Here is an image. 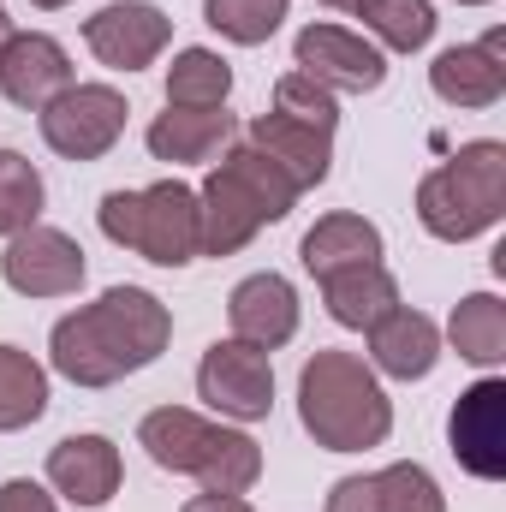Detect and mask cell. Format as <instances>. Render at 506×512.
<instances>
[{
    "label": "cell",
    "mask_w": 506,
    "mask_h": 512,
    "mask_svg": "<svg viewBox=\"0 0 506 512\" xmlns=\"http://www.w3.org/2000/svg\"><path fill=\"white\" fill-rule=\"evenodd\" d=\"M0 512H60V507H54V495L42 483L12 477V483H0Z\"/></svg>",
    "instance_id": "obj_31"
},
{
    "label": "cell",
    "mask_w": 506,
    "mask_h": 512,
    "mask_svg": "<svg viewBox=\"0 0 506 512\" xmlns=\"http://www.w3.org/2000/svg\"><path fill=\"white\" fill-rule=\"evenodd\" d=\"M90 262H84V245L60 227H24L6 239V256H0V280L18 292V298H72L84 286Z\"/></svg>",
    "instance_id": "obj_9"
},
{
    "label": "cell",
    "mask_w": 506,
    "mask_h": 512,
    "mask_svg": "<svg viewBox=\"0 0 506 512\" xmlns=\"http://www.w3.org/2000/svg\"><path fill=\"white\" fill-rule=\"evenodd\" d=\"M42 411H48V370L30 352L0 346V435L30 429Z\"/></svg>",
    "instance_id": "obj_25"
},
{
    "label": "cell",
    "mask_w": 506,
    "mask_h": 512,
    "mask_svg": "<svg viewBox=\"0 0 506 512\" xmlns=\"http://www.w3.org/2000/svg\"><path fill=\"white\" fill-rule=\"evenodd\" d=\"M227 322H233V340H245V346H262V352L286 346L298 334V292H292V280L274 274V268L239 280L233 298H227Z\"/></svg>",
    "instance_id": "obj_17"
},
{
    "label": "cell",
    "mask_w": 506,
    "mask_h": 512,
    "mask_svg": "<svg viewBox=\"0 0 506 512\" xmlns=\"http://www.w3.org/2000/svg\"><path fill=\"white\" fill-rule=\"evenodd\" d=\"M292 66L334 96H370L387 84V54L346 24H304L292 36Z\"/></svg>",
    "instance_id": "obj_7"
},
{
    "label": "cell",
    "mask_w": 506,
    "mask_h": 512,
    "mask_svg": "<svg viewBox=\"0 0 506 512\" xmlns=\"http://www.w3.org/2000/svg\"><path fill=\"white\" fill-rule=\"evenodd\" d=\"M84 42L108 72H143L173 42V18L149 0H114L96 18H84Z\"/></svg>",
    "instance_id": "obj_11"
},
{
    "label": "cell",
    "mask_w": 506,
    "mask_h": 512,
    "mask_svg": "<svg viewBox=\"0 0 506 512\" xmlns=\"http://www.w3.org/2000/svg\"><path fill=\"white\" fill-rule=\"evenodd\" d=\"M197 399L233 423H262L274 411V358L245 340H215L197 364Z\"/></svg>",
    "instance_id": "obj_8"
},
{
    "label": "cell",
    "mask_w": 506,
    "mask_h": 512,
    "mask_svg": "<svg viewBox=\"0 0 506 512\" xmlns=\"http://www.w3.org/2000/svg\"><path fill=\"white\" fill-rule=\"evenodd\" d=\"M179 512H256L245 495H191Z\"/></svg>",
    "instance_id": "obj_32"
},
{
    "label": "cell",
    "mask_w": 506,
    "mask_h": 512,
    "mask_svg": "<svg viewBox=\"0 0 506 512\" xmlns=\"http://www.w3.org/2000/svg\"><path fill=\"white\" fill-rule=\"evenodd\" d=\"M173 340V310L149 286H108L96 304H78L48 334V364L72 387H114L149 370Z\"/></svg>",
    "instance_id": "obj_1"
},
{
    "label": "cell",
    "mask_w": 506,
    "mask_h": 512,
    "mask_svg": "<svg viewBox=\"0 0 506 512\" xmlns=\"http://www.w3.org/2000/svg\"><path fill=\"white\" fill-rule=\"evenodd\" d=\"M48 483L72 501V507H108L126 483V465H120V447L108 435H66L54 453H48Z\"/></svg>",
    "instance_id": "obj_16"
},
{
    "label": "cell",
    "mask_w": 506,
    "mask_h": 512,
    "mask_svg": "<svg viewBox=\"0 0 506 512\" xmlns=\"http://www.w3.org/2000/svg\"><path fill=\"white\" fill-rule=\"evenodd\" d=\"M245 143L262 149L298 191H316L322 179H328V167H334V131H316V126H298V120H286V114H256L251 131H245Z\"/></svg>",
    "instance_id": "obj_18"
},
{
    "label": "cell",
    "mask_w": 506,
    "mask_h": 512,
    "mask_svg": "<svg viewBox=\"0 0 506 512\" xmlns=\"http://www.w3.org/2000/svg\"><path fill=\"white\" fill-rule=\"evenodd\" d=\"M126 96L114 84H72L60 90L36 120H42V143L66 161H102L120 137H126Z\"/></svg>",
    "instance_id": "obj_6"
},
{
    "label": "cell",
    "mask_w": 506,
    "mask_h": 512,
    "mask_svg": "<svg viewBox=\"0 0 506 512\" xmlns=\"http://www.w3.org/2000/svg\"><path fill=\"white\" fill-rule=\"evenodd\" d=\"M72 54L48 36V30H12L0 48V96L12 108L42 114L60 90H72Z\"/></svg>",
    "instance_id": "obj_12"
},
{
    "label": "cell",
    "mask_w": 506,
    "mask_h": 512,
    "mask_svg": "<svg viewBox=\"0 0 506 512\" xmlns=\"http://www.w3.org/2000/svg\"><path fill=\"white\" fill-rule=\"evenodd\" d=\"M42 203H48V185H42L36 161L18 155V149H0V239L36 227Z\"/></svg>",
    "instance_id": "obj_28"
},
{
    "label": "cell",
    "mask_w": 506,
    "mask_h": 512,
    "mask_svg": "<svg viewBox=\"0 0 506 512\" xmlns=\"http://www.w3.org/2000/svg\"><path fill=\"white\" fill-rule=\"evenodd\" d=\"M459 6H489V0H459Z\"/></svg>",
    "instance_id": "obj_36"
},
{
    "label": "cell",
    "mask_w": 506,
    "mask_h": 512,
    "mask_svg": "<svg viewBox=\"0 0 506 512\" xmlns=\"http://www.w3.org/2000/svg\"><path fill=\"white\" fill-rule=\"evenodd\" d=\"M256 477H262V447L245 429H215V447L197 471L203 495H245V489H256Z\"/></svg>",
    "instance_id": "obj_27"
},
{
    "label": "cell",
    "mask_w": 506,
    "mask_h": 512,
    "mask_svg": "<svg viewBox=\"0 0 506 512\" xmlns=\"http://www.w3.org/2000/svg\"><path fill=\"white\" fill-rule=\"evenodd\" d=\"M30 6H42V12H54V6H72V0H30Z\"/></svg>",
    "instance_id": "obj_34"
},
{
    "label": "cell",
    "mask_w": 506,
    "mask_h": 512,
    "mask_svg": "<svg viewBox=\"0 0 506 512\" xmlns=\"http://www.w3.org/2000/svg\"><path fill=\"white\" fill-rule=\"evenodd\" d=\"M429 90L447 108H495L506 96V54H501V30H489L483 42H459L447 54H435L429 66Z\"/></svg>",
    "instance_id": "obj_14"
},
{
    "label": "cell",
    "mask_w": 506,
    "mask_h": 512,
    "mask_svg": "<svg viewBox=\"0 0 506 512\" xmlns=\"http://www.w3.org/2000/svg\"><path fill=\"white\" fill-rule=\"evenodd\" d=\"M447 340L465 364L477 370H495L506 358V304L495 292H471L453 304V322H447Z\"/></svg>",
    "instance_id": "obj_23"
},
{
    "label": "cell",
    "mask_w": 506,
    "mask_h": 512,
    "mask_svg": "<svg viewBox=\"0 0 506 512\" xmlns=\"http://www.w3.org/2000/svg\"><path fill=\"white\" fill-rule=\"evenodd\" d=\"M292 203H298V185H292L262 149L233 143V149L209 167V179H203V191H197L203 256L245 251L262 227H274V221L292 215Z\"/></svg>",
    "instance_id": "obj_3"
},
{
    "label": "cell",
    "mask_w": 506,
    "mask_h": 512,
    "mask_svg": "<svg viewBox=\"0 0 506 512\" xmlns=\"http://www.w3.org/2000/svg\"><path fill=\"white\" fill-rule=\"evenodd\" d=\"M435 364H441V328H435L423 310L393 304L376 328H370V370H376V376L423 382Z\"/></svg>",
    "instance_id": "obj_19"
},
{
    "label": "cell",
    "mask_w": 506,
    "mask_h": 512,
    "mask_svg": "<svg viewBox=\"0 0 506 512\" xmlns=\"http://www.w3.org/2000/svg\"><path fill=\"white\" fill-rule=\"evenodd\" d=\"M352 12L364 18L376 48H393V54H417L435 36V6L429 0H358Z\"/></svg>",
    "instance_id": "obj_26"
},
{
    "label": "cell",
    "mask_w": 506,
    "mask_h": 512,
    "mask_svg": "<svg viewBox=\"0 0 506 512\" xmlns=\"http://www.w3.org/2000/svg\"><path fill=\"white\" fill-rule=\"evenodd\" d=\"M215 429H221V423L197 417L191 405H155V411L137 423V447H143L161 471L197 477L203 459H209V447H215Z\"/></svg>",
    "instance_id": "obj_20"
},
{
    "label": "cell",
    "mask_w": 506,
    "mask_h": 512,
    "mask_svg": "<svg viewBox=\"0 0 506 512\" xmlns=\"http://www.w3.org/2000/svg\"><path fill=\"white\" fill-rule=\"evenodd\" d=\"M292 0H203V24L239 48H262L286 24Z\"/></svg>",
    "instance_id": "obj_29"
},
{
    "label": "cell",
    "mask_w": 506,
    "mask_h": 512,
    "mask_svg": "<svg viewBox=\"0 0 506 512\" xmlns=\"http://www.w3.org/2000/svg\"><path fill=\"white\" fill-rule=\"evenodd\" d=\"M506 215V143L477 137L417 185V221L441 245H465Z\"/></svg>",
    "instance_id": "obj_4"
},
{
    "label": "cell",
    "mask_w": 506,
    "mask_h": 512,
    "mask_svg": "<svg viewBox=\"0 0 506 512\" xmlns=\"http://www.w3.org/2000/svg\"><path fill=\"white\" fill-rule=\"evenodd\" d=\"M328 512H447V495L417 459H399L387 471L340 477L328 489Z\"/></svg>",
    "instance_id": "obj_13"
},
{
    "label": "cell",
    "mask_w": 506,
    "mask_h": 512,
    "mask_svg": "<svg viewBox=\"0 0 506 512\" xmlns=\"http://www.w3.org/2000/svg\"><path fill=\"white\" fill-rule=\"evenodd\" d=\"M233 66L215 48H179L167 66V108H227Z\"/></svg>",
    "instance_id": "obj_24"
},
{
    "label": "cell",
    "mask_w": 506,
    "mask_h": 512,
    "mask_svg": "<svg viewBox=\"0 0 506 512\" xmlns=\"http://www.w3.org/2000/svg\"><path fill=\"white\" fill-rule=\"evenodd\" d=\"M447 447L477 483H501L506 477V382L501 376H483V382H471L459 393V405L447 417Z\"/></svg>",
    "instance_id": "obj_10"
},
{
    "label": "cell",
    "mask_w": 506,
    "mask_h": 512,
    "mask_svg": "<svg viewBox=\"0 0 506 512\" xmlns=\"http://www.w3.org/2000/svg\"><path fill=\"white\" fill-rule=\"evenodd\" d=\"M322 286V304H328V316L340 322V328H376L381 316L399 304V280L381 268V262H364V268H340V274H328V280H316Z\"/></svg>",
    "instance_id": "obj_22"
},
{
    "label": "cell",
    "mask_w": 506,
    "mask_h": 512,
    "mask_svg": "<svg viewBox=\"0 0 506 512\" xmlns=\"http://www.w3.org/2000/svg\"><path fill=\"white\" fill-rule=\"evenodd\" d=\"M322 6H340V12H352V6H358V0H322Z\"/></svg>",
    "instance_id": "obj_35"
},
{
    "label": "cell",
    "mask_w": 506,
    "mask_h": 512,
    "mask_svg": "<svg viewBox=\"0 0 506 512\" xmlns=\"http://www.w3.org/2000/svg\"><path fill=\"white\" fill-rule=\"evenodd\" d=\"M6 36H12V18H6V12H0V48H6Z\"/></svg>",
    "instance_id": "obj_33"
},
{
    "label": "cell",
    "mask_w": 506,
    "mask_h": 512,
    "mask_svg": "<svg viewBox=\"0 0 506 512\" xmlns=\"http://www.w3.org/2000/svg\"><path fill=\"white\" fill-rule=\"evenodd\" d=\"M274 114H286V120H298V126H316V131H334L340 126V96L334 90H322L316 78H304L298 66L274 84Z\"/></svg>",
    "instance_id": "obj_30"
},
{
    "label": "cell",
    "mask_w": 506,
    "mask_h": 512,
    "mask_svg": "<svg viewBox=\"0 0 506 512\" xmlns=\"http://www.w3.org/2000/svg\"><path fill=\"white\" fill-rule=\"evenodd\" d=\"M298 423L328 453H364L393 435V399L358 352H316L298 370Z\"/></svg>",
    "instance_id": "obj_2"
},
{
    "label": "cell",
    "mask_w": 506,
    "mask_h": 512,
    "mask_svg": "<svg viewBox=\"0 0 506 512\" xmlns=\"http://www.w3.org/2000/svg\"><path fill=\"white\" fill-rule=\"evenodd\" d=\"M143 143L167 167H197V161H221L239 143V120L227 108H167L149 120Z\"/></svg>",
    "instance_id": "obj_15"
},
{
    "label": "cell",
    "mask_w": 506,
    "mask_h": 512,
    "mask_svg": "<svg viewBox=\"0 0 506 512\" xmlns=\"http://www.w3.org/2000/svg\"><path fill=\"white\" fill-rule=\"evenodd\" d=\"M102 239L120 251L143 256L155 268H185L203 256V221H197V191L179 179H155L143 191H108L102 209Z\"/></svg>",
    "instance_id": "obj_5"
},
{
    "label": "cell",
    "mask_w": 506,
    "mask_h": 512,
    "mask_svg": "<svg viewBox=\"0 0 506 512\" xmlns=\"http://www.w3.org/2000/svg\"><path fill=\"white\" fill-rule=\"evenodd\" d=\"M381 227L376 221H364V215H352V209H334V215H322L310 233H304V245H298V262L316 274V280H328V274H340V268H364V262H381Z\"/></svg>",
    "instance_id": "obj_21"
}]
</instances>
